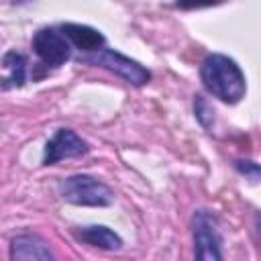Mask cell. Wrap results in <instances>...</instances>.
Segmentation results:
<instances>
[{"label": "cell", "mask_w": 261, "mask_h": 261, "mask_svg": "<svg viewBox=\"0 0 261 261\" xmlns=\"http://www.w3.org/2000/svg\"><path fill=\"white\" fill-rule=\"evenodd\" d=\"M200 75L208 92L222 102L234 104L245 96V75L241 67L226 55H208L200 67Z\"/></svg>", "instance_id": "1"}, {"label": "cell", "mask_w": 261, "mask_h": 261, "mask_svg": "<svg viewBox=\"0 0 261 261\" xmlns=\"http://www.w3.org/2000/svg\"><path fill=\"white\" fill-rule=\"evenodd\" d=\"M59 194L65 202L82 206H108L112 202L110 190L90 175H73L63 179L59 184Z\"/></svg>", "instance_id": "2"}, {"label": "cell", "mask_w": 261, "mask_h": 261, "mask_svg": "<svg viewBox=\"0 0 261 261\" xmlns=\"http://www.w3.org/2000/svg\"><path fill=\"white\" fill-rule=\"evenodd\" d=\"M86 61L102 65V67L118 73L122 80H126L133 86H143V84H147L151 80L149 69H145L137 61H133V59H128L122 53L112 51V49H100V51H96L94 57H86Z\"/></svg>", "instance_id": "3"}, {"label": "cell", "mask_w": 261, "mask_h": 261, "mask_svg": "<svg viewBox=\"0 0 261 261\" xmlns=\"http://www.w3.org/2000/svg\"><path fill=\"white\" fill-rule=\"evenodd\" d=\"M194 243H196V257L204 261H216L222 259L220 253V234L216 228V222L210 214L204 210L194 214Z\"/></svg>", "instance_id": "4"}, {"label": "cell", "mask_w": 261, "mask_h": 261, "mask_svg": "<svg viewBox=\"0 0 261 261\" xmlns=\"http://www.w3.org/2000/svg\"><path fill=\"white\" fill-rule=\"evenodd\" d=\"M33 49L47 65H61L69 59V45L63 35H59L53 29H41L33 39Z\"/></svg>", "instance_id": "5"}, {"label": "cell", "mask_w": 261, "mask_h": 261, "mask_svg": "<svg viewBox=\"0 0 261 261\" xmlns=\"http://www.w3.org/2000/svg\"><path fill=\"white\" fill-rule=\"evenodd\" d=\"M86 143L69 128H59L53 139L47 143L45 147V155H43V163L45 165H53L61 159H67V157H77L82 153H86Z\"/></svg>", "instance_id": "6"}, {"label": "cell", "mask_w": 261, "mask_h": 261, "mask_svg": "<svg viewBox=\"0 0 261 261\" xmlns=\"http://www.w3.org/2000/svg\"><path fill=\"white\" fill-rule=\"evenodd\" d=\"M63 35L82 51H100L104 45V35L92 27L86 24H75V22H67L61 27Z\"/></svg>", "instance_id": "7"}, {"label": "cell", "mask_w": 261, "mask_h": 261, "mask_svg": "<svg viewBox=\"0 0 261 261\" xmlns=\"http://www.w3.org/2000/svg\"><path fill=\"white\" fill-rule=\"evenodd\" d=\"M12 259H51V251L37 239L31 234H22L16 237L12 241V251H10Z\"/></svg>", "instance_id": "8"}, {"label": "cell", "mask_w": 261, "mask_h": 261, "mask_svg": "<svg viewBox=\"0 0 261 261\" xmlns=\"http://www.w3.org/2000/svg\"><path fill=\"white\" fill-rule=\"evenodd\" d=\"M77 239L100 249H118L122 245L120 237L106 226H86L77 232Z\"/></svg>", "instance_id": "9"}, {"label": "cell", "mask_w": 261, "mask_h": 261, "mask_svg": "<svg viewBox=\"0 0 261 261\" xmlns=\"http://www.w3.org/2000/svg\"><path fill=\"white\" fill-rule=\"evenodd\" d=\"M4 67L8 69V77L2 80V88H18L24 84V57L16 51L4 55Z\"/></svg>", "instance_id": "10"}, {"label": "cell", "mask_w": 261, "mask_h": 261, "mask_svg": "<svg viewBox=\"0 0 261 261\" xmlns=\"http://www.w3.org/2000/svg\"><path fill=\"white\" fill-rule=\"evenodd\" d=\"M222 0H175V4L184 10H192V8H204V6H216Z\"/></svg>", "instance_id": "11"}, {"label": "cell", "mask_w": 261, "mask_h": 261, "mask_svg": "<svg viewBox=\"0 0 261 261\" xmlns=\"http://www.w3.org/2000/svg\"><path fill=\"white\" fill-rule=\"evenodd\" d=\"M239 167H241V171L251 173V175H253V179H257L259 169H257V165H255V163H251V161H239Z\"/></svg>", "instance_id": "12"}]
</instances>
